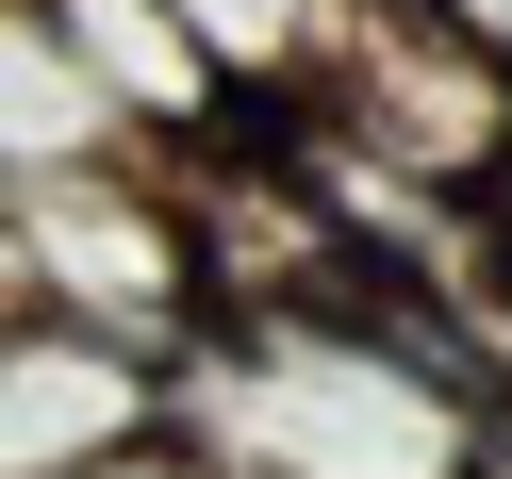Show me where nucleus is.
Returning <instances> with one entry per match:
<instances>
[{
    "label": "nucleus",
    "mask_w": 512,
    "mask_h": 479,
    "mask_svg": "<svg viewBox=\"0 0 512 479\" xmlns=\"http://www.w3.org/2000/svg\"><path fill=\"white\" fill-rule=\"evenodd\" d=\"M298 133L331 166H364V199L479 215V182L512 166V67L479 34H446L430 0H347L331 67L298 83Z\"/></svg>",
    "instance_id": "obj_2"
},
{
    "label": "nucleus",
    "mask_w": 512,
    "mask_h": 479,
    "mask_svg": "<svg viewBox=\"0 0 512 479\" xmlns=\"http://www.w3.org/2000/svg\"><path fill=\"white\" fill-rule=\"evenodd\" d=\"M463 281L496 298V331H512V166L479 182V215H463Z\"/></svg>",
    "instance_id": "obj_6"
},
{
    "label": "nucleus",
    "mask_w": 512,
    "mask_h": 479,
    "mask_svg": "<svg viewBox=\"0 0 512 479\" xmlns=\"http://www.w3.org/2000/svg\"><path fill=\"white\" fill-rule=\"evenodd\" d=\"M182 34H199L215 67L248 83V100H298V83L331 67V34H347V0H182Z\"/></svg>",
    "instance_id": "obj_5"
},
{
    "label": "nucleus",
    "mask_w": 512,
    "mask_h": 479,
    "mask_svg": "<svg viewBox=\"0 0 512 479\" xmlns=\"http://www.w3.org/2000/svg\"><path fill=\"white\" fill-rule=\"evenodd\" d=\"M0 232H17V248H0L17 314H83V331H133V347H166V364H199V347L232 331L215 215H199V182H182L166 149L0 182Z\"/></svg>",
    "instance_id": "obj_1"
},
{
    "label": "nucleus",
    "mask_w": 512,
    "mask_h": 479,
    "mask_svg": "<svg viewBox=\"0 0 512 479\" xmlns=\"http://www.w3.org/2000/svg\"><path fill=\"white\" fill-rule=\"evenodd\" d=\"M430 17H446V34H479V50L512 67V0H430Z\"/></svg>",
    "instance_id": "obj_7"
},
{
    "label": "nucleus",
    "mask_w": 512,
    "mask_h": 479,
    "mask_svg": "<svg viewBox=\"0 0 512 479\" xmlns=\"http://www.w3.org/2000/svg\"><path fill=\"white\" fill-rule=\"evenodd\" d=\"M34 17L116 83V116H133L166 166H199V149H232V133H248V83L215 67L199 34H182V0H34Z\"/></svg>",
    "instance_id": "obj_4"
},
{
    "label": "nucleus",
    "mask_w": 512,
    "mask_h": 479,
    "mask_svg": "<svg viewBox=\"0 0 512 479\" xmlns=\"http://www.w3.org/2000/svg\"><path fill=\"white\" fill-rule=\"evenodd\" d=\"M149 430H182V364L83 314H17L0 331V479H83L133 463Z\"/></svg>",
    "instance_id": "obj_3"
}]
</instances>
